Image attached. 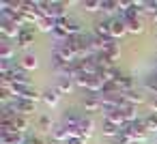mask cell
<instances>
[{
  "mask_svg": "<svg viewBox=\"0 0 157 144\" xmlns=\"http://www.w3.org/2000/svg\"><path fill=\"white\" fill-rule=\"evenodd\" d=\"M110 142H112V144H131V140H129L127 135H123V133H118V135H116V138H112Z\"/></svg>",
  "mask_w": 157,
  "mask_h": 144,
  "instance_id": "obj_29",
  "label": "cell"
},
{
  "mask_svg": "<svg viewBox=\"0 0 157 144\" xmlns=\"http://www.w3.org/2000/svg\"><path fill=\"white\" fill-rule=\"evenodd\" d=\"M60 95H69L73 88H75V82L71 80V78H58L56 80V86H54Z\"/></svg>",
  "mask_w": 157,
  "mask_h": 144,
  "instance_id": "obj_12",
  "label": "cell"
},
{
  "mask_svg": "<svg viewBox=\"0 0 157 144\" xmlns=\"http://www.w3.org/2000/svg\"><path fill=\"white\" fill-rule=\"evenodd\" d=\"M101 131H103V135H108L110 140L112 138H116L118 133H121V127L118 125H114V123H110V120H105L103 118V123H101Z\"/></svg>",
  "mask_w": 157,
  "mask_h": 144,
  "instance_id": "obj_18",
  "label": "cell"
},
{
  "mask_svg": "<svg viewBox=\"0 0 157 144\" xmlns=\"http://www.w3.org/2000/svg\"><path fill=\"white\" fill-rule=\"evenodd\" d=\"M82 9L88 11V13L101 11V0H84V2H82Z\"/></svg>",
  "mask_w": 157,
  "mask_h": 144,
  "instance_id": "obj_25",
  "label": "cell"
},
{
  "mask_svg": "<svg viewBox=\"0 0 157 144\" xmlns=\"http://www.w3.org/2000/svg\"><path fill=\"white\" fill-rule=\"evenodd\" d=\"M84 110L90 114V112H99L101 108H103V103H101V97L99 95H86V99H84Z\"/></svg>",
  "mask_w": 157,
  "mask_h": 144,
  "instance_id": "obj_9",
  "label": "cell"
},
{
  "mask_svg": "<svg viewBox=\"0 0 157 144\" xmlns=\"http://www.w3.org/2000/svg\"><path fill=\"white\" fill-rule=\"evenodd\" d=\"M110 32H112V39H121L127 32V24L121 17H110Z\"/></svg>",
  "mask_w": 157,
  "mask_h": 144,
  "instance_id": "obj_8",
  "label": "cell"
},
{
  "mask_svg": "<svg viewBox=\"0 0 157 144\" xmlns=\"http://www.w3.org/2000/svg\"><path fill=\"white\" fill-rule=\"evenodd\" d=\"M56 26H63L67 32H69V37L71 35H80L82 32V28H80V22L78 20H73V17H60V20H56Z\"/></svg>",
  "mask_w": 157,
  "mask_h": 144,
  "instance_id": "obj_6",
  "label": "cell"
},
{
  "mask_svg": "<svg viewBox=\"0 0 157 144\" xmlns=\"http://www.w3.org/2000/svg\"><path fill=\"white\" fill-rule=\"evenodd\" d=\"M13 105H15V112L20 116H28V114L37 112V103L28 101V99H13Z\"/></svg>",
  "mask_w": 157,
  "mask_h": 144,
  "instance_id": "obj_5",
  "label": "cell"
},
{
  "mask_svg": "<svg viewBox=\"0 0 157 144\" xmlns=\"http://www.w3.org/2000/svg\"><path fill=\"white\" fill-rule=\"evenodd\" d=\"M69 138H71V133H69V129H67L63 123L54 125V129H52V140H58V142H65V144H67Z\"/></svg>",
  "mask_w": 157,
  "mask_h": 144,
  "instance_id": "obj_13",
  "label": "cell"
},
{
  "mask_svg": "<svg viewBox=\"0 0 157 144\" xmlns=\"http://www.w3.org/2000/svg\"><path fill=\"white\" fill-rule=\"evenodd\" d=\"M121 114H123L125 123H133V120H138V112H136V105H131V103H125V105L121 108Z\"/></svg>",
  "mask_w": 157,
  "mask_h": 144,
  "instance_id": "obj_20",
  "label": "cell"
},
{
  "mask_svg": "<svg viewBox=\"0 0 157 144\" xmlns=\"http://www.w3.org/2000/svg\"><path fill=\"white\" fill-rule=\"evenodd\" d=\"M148 108H151V112H155V114H157V95L148 101Z\"/></svg>",
  "mask_w": 157,
  "mask_h": 144,
  "instance_id": "obj_30",
  "label": "cell"
},
{
  "mask_svg": "<svg viewBox=\"0 0 157 144\" xmlns=\"http://www.w3.org/2000/svg\"><path fill=\"white\" fill-rule=\"evenodd\" d=\"M65 2H58V0H52V2H41V9L45 11L48 17H54V20H60L65 17Z\"/></svg>",
  "mask_w": 157,
  "mask_h": 144,
  "instance_id": "obj_2",
  "label": "cell"
},
{
  "mask_svg": "<svg viewBox=\"0 0 157 144\" xmlns=\"http://www.w3.org/2000/svg\"><path fill=\"white\" fill-rule=\"evenodd\" d=\"M26 144H45V142L39 138H26Z\"/></svg>",
  "mask_w": 157,
  "mask_h": 144,
  "instance_id": "obj_32",
  "label": "cell"
},
{
  "mask_svg": "<svg viewBox=\"0 0 157 144\" xmlns=\"http://www.w3.org/2000/svg\"><path fill=\"white\" fill-rule=\"evenodd\" d=\"M80 120H82V116H78L73 110H65V112H63V120H60V123H63L65 127H78V125H80Z\"/></svg>",
  "mask_w": 157,
  "mask_h": 144,
  "instance_id": "obj_15",
  "label": "cell"
},
{
  "mask_svg": "<svg viewBox=\"0 0 157 144\" xmlns=\"http://www.w3.org/2000/svg\"><path fill=\"white\" fill-rule=\"evenodd\" d=\"M13 56H15V47L2 39V43H0V60H13Z\"/></svg>",
  "mask_w": 157,
  "mask_h": 144,
  "instance_id": "obj_17",
  "label": "cell"
},
{
  "mask_svg": "<svg viewBox=\"0 0 157 144\" xmlns=\"http://www.w3.org/2000/svg\"><path fill=\"white\" fill-rule=\"evenodd\" d=\"M101 11L103 13H118L121 2H116V0H101Z\"/></svg>",
  "mask_w": 157,
  "mask_h": 144,
  "instance_id": "obj_22",
  "label": "cell"
},
{
  "mask_svg": "<svg viewBox=\"0 0 157 144\" xmlns=\"http://www.w3.org/2000/svg\"><path fill=\"white\" fill-rule=\"evenodd\" d=\"M35 32H37V28L24 26V28L20 30V35H17V39H15V45H17V47H30V45L35 43Z\"/></svg>",
  "mask_w": 157,
  "mask_h": 144,
  "instance_id": "obj_4",
  "label": "cell"
},
{
  "mask_svg": "<svg viewBox=\"0 0 157 144\" xmlns=\"http://www.w3.org/2000/svg\"><path fill=\"white\" fill-rule=\"evenodd\" d=\"M20 67H22L24 71H33V69L39 67V60H37L35 54H24V56L20 58Z\"/></svg>",
  "mask_w": 157,
  "mask_h": 144,
  "instance_id": "obj_14",
  "label": "cell"
},
{
  "mask_svg": "<svg viewBox=\"0 0 157 144\" xmlns=\"http://www.w3.org/2000/svg\"><path fill=\"white\" fill-rule=\"evenodd\" d=\"M146 123H144V118H138V120H133V123H125L123 127H121V133L123 135H127L131 142H136V140H142L144 135H146Z\"/></svg>",
  "mask_w": 157,
  "mask_h": 144,
  "instance_id": "obj_1",
  "label": "cell"
},
{
  "mask_svg": "<svg viewBox=\"0 0 157 144\" xmlns=\"http://www.w3.org/2000/svg\"><path fill=\"white\" fill-rule=\"evenodd\" d=\"M123 97H125V101L127 103H131V105H138V103H144V95L140 93V90H127V93H123Z\"/></svg>",
  "mask_w": 157,
  "mask_h": 144,
  "instance_id": "obj_19",
  "label": "cell"
},
{
  "mask_svg": "<svg viewBox=\"0 0 157 144\" xmlns=\"http://www.w3.org/2000/svg\"><path fill=\"white\" fill-rule=\"evenodd\" d=\"M93 127H95L93 118H90V116H82V120H80V138H82V140H86V138L90 135Z\"/></svg>",
  "mask_w": 157,
  "mask_h": 144,
  "instance_id": "obj_16",
  "label": "cell"
},
{
  "mask_svg": "<svg viewBox=\"0 0 157 144\" xmlns=\"http://www.w3.org/2000/svg\"><path fill=\"white\" fill-rule=\"evenodd\" d=\"M144 88H146L148 93H153V97H155V95H157V75L144 78Z\"/></svg>",
  "mask_w": 157,
  "mask_h": 144,
  "instance_id": "obj_26",
  "label": "cell"
},
{
  "mask_svg": "<svg viewBox=\"0 0 157 144\" xmlns=\"http://www.w3.org/2000/svg\"><path fill=\"white\" fill-rule=\"evenodd\" d=\"M155 144H157V135H155Z\"/></svg>",
  "mask_w": 157,
  "mask_h": 144,
  "instance_id": "obj_34",
  "label": "cell"
},
{
  "mask_svg": "<svg viewBox=\"0 0 157 144\" xmlns=\"http://www.w3.org/2000/svg\"><path fill=\"white\" fill-rule=\"evenodd\" d=\"M67 144H84V140H82V138H78V135H73V138H69V140H67Z\"/></svg>",
  "mask_w": 157,
  "mask_h": 144,
  "instance_id": "obj_31",
  "label": "cell"
},
{
  "mask_svg": "<svg viewBox=\"0 0 157 144\" xmlns=\"http://www.w3.org/2000/svg\"><path fill=\"white\" fill-rule=\"evenodd\" d=\"M144 30V24H142V20L138 17V20H131V22H127V32H131V35H140Z\"/></svg>",
  "mask_w": 157,
  "mask_h": 144,
  "instance_id": "obj_24",
  "label": "cell"
},
{
  "mask_svg": "<svg viewBox=\"0 0 157 144\" xmlns=\"http://www.w3.org/2000/svg\"><path fill=\"white\" fill-rule=\"evenodd\" d=\"M37 125H39L41 129H54V127H52V118H50L48 114H43V116H39V120H37Z\"/></svg>",
  "mask_w": 157,
  "mask_h": 144,
  "instance_id": "obj_28",
  "label": "cell"
},
{
  "mask_svg": "<svg viewBox=\"0 0 157 144\" xmlns=\"http://www.w3.org/2000/svg\"><path fill=\"white\" fill-rule=\"evenodd\" d=\"M41 99L45 101V105H48V108H54V105H58L60 93H58L56 88H45V90L41 93Z\"/></svg>",
  "mask_w": 157,
  "mask_h": 144,
  "instance_id": "obj_11",
  "label": "cell"
},
{
  "mask_svg": "<svg viewBox=\"0 0 157 144\" xmlns=\"http://www.w3.org/2000/svg\"><path fill=\"white\" fill-rule=\"evenodd\" d=\"M0 144H26L24 133L17 131H2L0 133Z\"/></svg>",
  "mask_w": 157,
  "mask_h": 144,
  "instance_id": "obj_7",
  "label": "cell"
},
{
  "mask_svg": "<svg viewBox=\"0 0 157 144\" xmlns=\"http://www.w3.org/2000/svg\"><path fill=\"white\" fill-rule=\"evenodd\" d=\"M144 123H146V129H148V131H155V129H157V114L151 112V114L144 118Z\"/></svg>",
  "mask_w": 157,
  "mask_h": 144,
  "instance_id": "obj_27",
  "label": "cell"
},
{
  "mask_svg": "<svg viewBox=\"0 0 157 144\" xmlns=\"http://www.w3.org/2000/svg\"><path fill=\"white\" fill-rule=\"evenodd\" d=\"M37 26H39V30H43V32H54V28H56V20L45 15V17H43Z\"/></svg>",
  "mask_w": 157,
  "mask_h": 144,
  "instance_id": "obj_23",
  "label": "cell"
},
{
  "mask_svg": "<svg viewBox=\"0 0 157 144\" xmlns=\"http://www.w3.org/2000/svg\"><path fill=\"white\" fill-rule=\"evenodd\" d=\"M95 35L101 37V39H112V32H110V20H97V22H95Z\"/></svg>",
  "mask_w": 157,
  "mask_h": 144,
  "instance_id": "obj_10",
  "label": "cell"
},
{
  "mask_svg": "<svg viewBox=\"0 0 157 144\" xmlns=\"http://www.w3.org/2000/svg\"><path fill=\"white\" fill-rule=\"evenodd\" d=\"M28 129V120H26V116H15L13 120H11V131H17V133H24Z\"/></svg>",
  "mask_w": 157,
  "mask_h": 144,
  "instance_id": "obj_21",
  "label": "cell"
},
{
  "mask_svg": "<svg viewBox=\"0 0 157 144\" xmlns=\"http://www.w3.org/2000/svg\"><path fill=\"white\" fill-rule=\"evenodd\" d=\"M48 144H65V142H58V140H50Z\"/></svg>",
  "mask_w": 157,
  "mask_h": 144,
  "instance_id": "obj_33",
  "label": "cell"
},
{
  "mask_svg": "<svg viewBox=\"0 0 157 144\" xmlns=\"http://www.w3.org/2000/svg\"><path fill=\"white\" fill-rule=\"evenodd\" d=\"M20 30H22V26H17L15 22H11V20H0V35H2L5 41H9V39H17Z\"/></svg>",
  "mask_w": 157,
  "mask_h": 144,
  "instance_id": "obj_3",
  "label": "cell"
}]
</instances>
